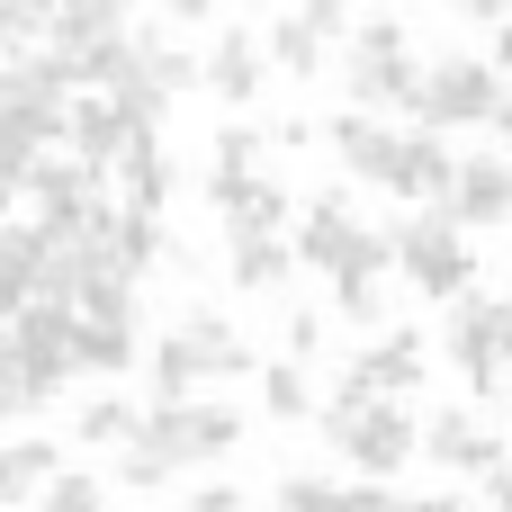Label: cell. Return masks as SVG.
Wrapping results in <instances>:
<instances>
[{
	"label": "cell",
	"instance_id": "obj_1",
	"mask_svg": "<svg viewBox=\"0 0 512 512\" xmlns=\"http://www.w3.org/2000/svg\"><path fill=\"white\" fill-rule=\"evenodd\" d=\"M315 423H324V441H333L360 477H405V459L423 450V423L405 414V396H360V387H342L333 405H315Z\"/></svg>",
	"mask_w": 512,
	"mask_h": 512
},
{
	"label": "cell",
	"instance_id": "obj_2",
	"mask_svg": "<svg viewBox=\"0 0 512 512\" xmlns=\"http://www.w3.org/2000/svg\"><path fill=\"white\" fill-rule=\"evenodd\" d=\"M342 90H351V108H369V117L414 108V90H423L414 36H405L396 18H369V27L351 36V54H342Z\"/></svg>",
	"mask_w": 512,
	"mask_h": 512
},
{
	"label": "cell",
	"instance_id": "obj_3",
	"mask_svg": "<svg viewBox=\"0 0 512 512\" xmlns=\"http://www.w3.org/2000/svg\"><path fill=\"white\" fill-rule=\"evenodd\" d=\"M396 234V270H405V288H423V297H468V279H477V252H468V234H459V216L450 207H423V216H405V225H387Z\"/></svg>",
	"mask_w": 512,
	"mask_h": 512
},
{
	"label": "cell",
	"instance_id": "obj_4",
	"mask_svg": "<svg viewBox=\"0 0 512 512\" xmlns=\"http://www.w3.org/2000/svg\"><path fill=\"white\" fill-rule=\"evenodd\" d=\"M414 117L423 126H495L504 117V72H495V54H441L432 72H423V90H414Z\"/></svg>",
	"mask_w": 512,
	"mask_h": 512
},
{
	"label": "cell",
	"instance_id": "obj_5",
	"mask_svg": "<svg viewBox=\"0 0 512 512\" xmlns=\"http://www.w3.org/2000/svg\"><path fill=\"white\" fill-rule=\"evenodd\" d=\"M144 450H162L171 468H198V459H225L234 441H243V414L234 405H198V396H180V405H144V432H135Z\"/></svg>",
	"mask_w": 512,
	"mask_h": 512
},
{
	"label": "cell",
	"instance_id": "obj_6",
	"mask_svg": "<svg viewBox=\"0 0 512 512\" xmlns=\"http://www.w3.org/2000/svg\"><path fill=\"white\" fill-rule=\"evenodd\" d=\"M450 360L468 369V387L495 405L512 378V297H459V315H450Z\"/></svg>",
	"mask_w": 512,
	"mask_h": 512
},
{
	"label": "cell",
	"instance_id": "obj_7",
	"mask_svg": "<svg viewBox=\"0 0 512 512\" xmlns=\"http://www.w3.org/2000/svg\"><path fill=\"white\" fill-rule=\"evenodd\" d=\"M72 333H81V315H72L63 297H36L27 315H9V360L27 369L36 405H45V396H54V387H63L72 369H81V360H72Z\"/></svg>",
	"mask_w": 512,
	"mask_h": 512
},
{
	"label": "cell",
	"instance_id": "obj_8",
	"mask_svg": "<svg viewBox=\"0 0 512 512\" xmlns=\"http://www.w3.org/2000/svg\"><path fill=\"white\" fill-rule=\"evenodd\" d=\"M27 207H36V234L54 243V234H81L108 198H99V171L81 162V153H45L36 171H27V189H18Z\"/></svg>",
	"mask_w": 512,
	"mask_h": 512
},
{
	"label": "cell",
	"instance_id": "obj_9",
	"mask_svg": "<svg viewBox=\"0 0 512 512\" xmlns=\"http://www.w3.org/2000/svg\"><path fill=\"white\" fill-rule=\"evenodd\" d=\"M162 342L189 360V378H198V387H207V378H261V351H252L225 315H207V306H198V315H180Z\"/></svg>",
	"mask_w": 512,
	"mask_h": 512
},
{
	"label": "cell",
	"instance_id": "obj_10",
	"mask_svg": "<svg viewBox=\"0 0 512 512\" xmlns=\"http://www.w3.org/2000/svg\"><path fill=\"white\" fill-rule=\"evenodd\" d=\"M207 207L225 234H288V189L270 171H207Z\"/></svg>",
	"mask_w": 512,
	"mask_h": 512
},
{
	"label": "cell",
	"instance_id": "obj_11",
	"mask_svg": "<svg viewBox=\"0 0 512 512\" xmlns=\"http://www.w3.org/2000/svg\"><path fill=\"white\" fill-rule=\"evenodd\" d=\"M360 234H369V225H360L351 189H315V198H306V216H297V261H306V270H342Z\"/></svg>",
	"mask_w": 512,
	"mask_h": 512
},
{
	"label": "cell",
	"instance_id": "obj_12",
	"mask_svg": "<svg viewBox=\"0 0 512 512\" xmlns=\"http://www.w3.org/2000/svg\"><path fill=\"white\" fill-rule=\"evenodd\" d=\"M423 333H396L387 324V342H369V351H351V369H342V387H360V396H414L423 387Z\"/></svg>",
	"mask_w": 512,
	"mask_h": 512
},
{
	"label": "cell",
	"instance_id": "obj_13",
	"mask_svg": "<svg viewBox=\"0 0 512 512\" xmlns=\"http://www.w3.org/2000/svg\"><path fill=\"white\" fill-rule=\"evenodd\" d=\"M441 207L459 225H512V153H468Z\"/></svg>",
	"mask_w": 512,
	"mask_h": 512
},
{
	"label": "cell",
	"instance_id": "obj_14",
	"mask_svg": "<svg viewBox=\"0 0 512 512\" xmlns=\"http://www.w3.org/2000/svg\"><path fill=\"white\" fill-rule=\"evenodd\" d=\"M63 144L90 162V171H108V162H126V144H144L126 117H117V99L108 90H72V117H63Z\"/></svg>",
	"mask_w": 512,
	"mask_h": 512
},
{
	"label": "cell",
	"instance_id": "obj_15",
	"mask_svg": "<svg viewBox=\"0 0 512 512\" xmlns=\"http://www.w3.org/2000/svg\"><path fill=\"white\" fill-rule=\"evenodd\" d=\"M450 180H459V162H450L441 126H414V135H396V171H387V189H396V198H414V207L432 198V207H441V198H450Z\"/></svg>",
	"mask_w": 512,
	"mask_h": 512
},
{
	"label": "cell",
	"instance_id": "obj_16",
	"mask_svg": "<svg viewBox=\"0 0 512 512\" xmlns=\"http://www.w3.org/2000/svg\"><path fill=\"white\" fill-rule=\"evenodd\" d=\"M423 450H432V468H459V477H486V468L504 459V441H495L468 405H441V414L423 423Z\"/></svg>",
	"mask_w": 512,
	"mask_h": 512
},
{
	"label": "cell",
	"instance_id": "obj_17",
	"mask_svg": "<svg viewBox=\"0 0 512 512\" xmlns=\"http://www.w3.org/2000/svg\"><path fill=\"white\" fill-rule=\"evenodd\" d=\"M261 72H270V45L252 27H216V54H207V90L225 108H252L261 99Z\"/></svg>",
	"mask_w": 512,
	"mask_h": 512
},
{
	"label": "cell",
	"instance_id": "obj_18",
	"mask_svg": "<svg viewBox=\"0 0 512 512\" xmlns=\"http://www.w3.org/2000/svg\"><path fill=\"white\" fill-rule=\"evenodd\" d=\"M324 144L342 153V171H360V180H378V189H387V171H396V126H387V117L342 108V117H324Z\"/></svg>",
	"mask_w": 512,
	"mask_h": 512
},
{
	"label": "cell",
	"instance_id": "obj_19",
	"mask_svg": "<svg viewBox=\"0 0 512 512\" xmlns=\"http://www.w3.org/2000/svg\"><path fill=\"white\" fill-rule=\"evenodd\" d=\"M45 297V234L36 225H0V324L27 315Z\"/></svg>",
	"mask_w": 512,
	"mask_h": 512
},
{
	"label": "cell",
	"instance_id": "obj_20",
	"mask_svg": "<svg viewBox=\"0 0 512 512\" xmlns=\"http://www.w3.org/2000/svg\"><path fill=\"white\" fill-rule=\"evenodd\" d=\"M135 315H81V333H72V360L90 369V378H117V369H135Z\"/></svg>",
	"mask_w": 512,
	"mask_h": 512
},
{
	"label": "cell",
	"instance_id": "obj_21",
	"mask_svg": "<svg viewBox=\"0 0 512 512\" xmlns=\"http://www.w3.org/2000/svg\"><path fill=\"white\" fill-rule=\"evenodd\" d=\"M288 270H297V243H288V234H234V288L279 297V288H288Z\"/></svg>",
	"mask_w": 512,
	"mask_h": 512
},
{
	"label": "cell",
	"instance_id": "obj_22",
	"mask_svg": "<svg viewBox=\"0 0 512 512\" xmlns=\"http://www.w3.org/2000/svg\"><path fill=\"white\" fill-rule=\"evenodd\" d=\"M54 468H63L54 441H0V512H9V504H36V495L54 486Z\"/></svg>",
	"mask_w": 512,
	"mask_h": 512
},
{
	"label": "cell",
	"instance_id": "obj_23",
	"mask_svg": "<svg viewBox=\"0 0 512 512\" xmlns=\"http://www.w3.org/2000/svg\"><path fill=\"white\" fill-rule=\"evenodd\" d=\"M126 81H144L153 99H180V90H198V81H207V63H198L189 45H162V36H144V45H135V72H126Z\"/></svg>",
	"mask_w": 512,
	"mask_h": 512
},
{
	"label": "cell",
	"instance_id": "obj_24",
	"mask_svg": "<svg viewBox=\"0 0 512 512\" xmlns=\"http://www.w3.org/2000/svg\"><path fill=\"white\" fill-rule=\"evenodd\" d=\"M117 198L135 207V216H162V198H171V162H162V144L144 135V144H126V162H117Z\"/></svg>",
	"mask_w": 512,
	"mask_h": 512
},
{
	"label": "cell",
	"instance_id": "obj_25",
	"mask_svg": "<svg viewBox=\"0 0 512 512\" xmlns=\"http://www.w3.org/2000/svg\"><path fill=\"white\" fill-rule=\"evenodd\" d=\"M144 432V405L135 396H90L81 414H72V441H90V450H126Z\"/></svg>",
	"mask_w": 512,
	"mask_h": 512
},
{
	"label": "cell",
	"instance_id": "obj_26",
	"mask_svg": "<svg viewBox=\"0 0 512 512\" xmlns=\"http://www.w3.org/2000/svg\"><path fill=\"white\" fill-rule=\"evenodd\" d=\"M261 45H270V63H279L288 81H315V72H324V45H333V36H324L315 18H279Z\"/></svg>",
	"mask_w": 512,
	"mask_h": 512
},
{
	"label": "cell",
	"instance_id": "obj_27",
	"mask_svg": "<svg viewBox=\"0 0 512 512\" xmlns=\"http://www.w3.org/2000/svg\"><path fill=\"white\" fill-rule=\"evenodd\" d=\"M261 414H270V423H306V414H315L306 360H261Z\"/></svg>",
	"mask_w": 512,
	"mask_h": 512
},
{
	"label": "cell",
	"instance_id": "obj_28",
	"mask_svg": "<svg viewBox=\"0 0 512 512\" xmlns=\"http://www.w3.org/2000/svg\"><path fill=\"white\" fill-rule=\"evenodd\" d=\"M279 512H360V486H333V477H279Z\"/></svg>",
	"mask_w": 512,
	"mask_h": 512
},
{
	"label": "cell",
	"instance_id": "obj_29",
	"mask_svg": "<svg viewBox=\"0 0 512 512\" xmlns=\"http://www.w3.org/2000/svg\"><path fill=\"white\" fill-rule=\"evenodd\" d=\"M126 9H135V0H63L54 36H117V27H126Z\"/></svg>",
	"mask_w": 512,
	"mask_h": 512
},
{
	"label": "cell",
	"instance_id": "obj_30",
	"mask_svg": "<svg viewBox=\"0 0 512 512\" xmlns=\"http://www.w3.org/2000/svg\"><path fill=\"white\" fill-rule=\"evenodd\" d=\"M270 153V126H216V162L207 171H261Z\"/></svg>",
	"mask_w": 512,
	"mask_h": 512
},
{
	"label": "cell",
	"instance_id": "obj_31",
	"mask_svg": "<svg viewBox=\"0 0 512 512\" xmlns=\"http://www.w3.org/2000/svg\"><path fill=\"white\" fill-rule=\"evenodd\" d=\"M171 477H180V468H171L162 450H144V441L117 450V486H126V495H153V486H171Z\"/></svg>",
	"mask_w": 512,
	"mask_h": 512
},
{
	"label": "cell",
	"instance_id": "obj_32",
	"mask_svg": "<svg viewBox=\"0 0 512 512\" xmlns=\"http://www.w3.org/2000/svg\"><path fill=\"white\" fill-rule=\"evenodd\" d=\"M333 306H342L360 333H387V288H378V279H369V288H333Z\"/></svg>",
	"mask_w": 512,
	"mask_h": 512
},
{
	"label": "cell",
	"instance_id": "obj_33",
	"mask_svg": "<svg viewBox=\"0 0 512 512\" xmlns=\"http://www.w3.org/2000/svg\"><path fill=\"white\" fill-rule=\"evenodd\" d=\"M36 512H99V486H90V477H54V486L36 495Z\"/></svg>",
	"mask_w": 512,
	"mask_h": 512
},
{
	"label": "cell",
	"instance_id": "obj_34",
	"mask_svg": "<svg viewBox=\"0 0 512 512\" xmlns=\"http://www.w3.org/2000/svg\"><path fill=\"white\" fill-rule=\"evenodd\" d=\"M279 333H288V360H315V351H324V315H306V306H288Z\"/></svg>",
	"mask_w": 512,
	"mask_h": 512
},
{
	"label": "cell",
	"instance_id": "obj_35",
	"mask_svg": "<svg viewBox=\"0 0 512 512\" xmlns=\"http://www.w3.org/2000/svg\"><path fill=\"white\" fill-rule=\"evenodd\" d=\"M351 9H360V0H297V18H315L324 36H351Z\"/></svg>",
	"mask_w": 512,
	"mask_h": 512
},
{
	"label": "cell",
	"instance_id": "obj_36",
	"mask_svg": "<svg viewBox=\"0 0 512 512\" xmlns=\"http://www.w3.org/2000/svg\"><path fill=\"white\" fill-rule=\"evenodd\" d=\"M360 512H414V504H405L387 477H360Z\"/></svg>",
	"mask_w": 512,
	"mask_h": 512
},
{
	"label": "cell",
	"instance_id": "obj_37",
	"mask_svg": "<svg viewBox=\"0 0 512 512\" xmlns=\"http://www.w3.org/2000/svg\"><path fill=\"white\" fill-rule=\"evenodd\" d=\"M180 512H243L234 486H198V495H180Z\"/></svg>",
	"mask_w": 512,
	"mask_h": 512
},
{
	"label": "cell",
	"instance_id": "obj_38",
	"mask_svg": "<svg viewBox=\"0 0 512 512\" xmlns=\"http://www.w3.org/2000/svg\"><path fill=\"white\" fill-rule=\"evenodd\" d=\"M450 9H459L468 27H504V18H512V0H450Z\"/></svg>",
	"mask_w": 512,
	"mask_h": 512
},
{
	"label": "cell",
	"instance_id": "obj_39",
	"mask_svg": "<svg viewBox=\"0 0 512 512\" xmlns=\"http://www.w3.org/2000/svg\"><path fill=\"white\" fill-rule=\"evenodd\" d=\"M486 512H512V459H495V468H486Z\"/></svg>",
	"mask_w": 512,
	"mask_h": 512
},
{
	"label": "cell",
	"instance_id": "obj_40",
	"mask_svg": "<svg viewBox=\"0 0 512 512\" xmlns=\"http://www.w3.org/2000/svg\"><path fill=\"white\" fill-rule=\"evenodd\" d=\"M162 18H171V27H207V18H216V0H162Z\"/></svg>",
	"mask_w": 512,
	"mask_h": 512
},
{
	"label": "cell",
	"instance_id": "obj_41",
	"mask_svg": "<svg viewBox=\"0 0 512 512\" xmlns=\"http://www.w3.org/2000/svg\"><path fill=\"white\" fill-rule=\"evenodd\" d=\"M495 72H504V81H512V18H504V27H495Z\"/></svg>",
	"mask_w": 512,
	"mask_h": 512
},
{
	"label": "cell",
	"instance_id": "obj_42",
	"mask_svg": "<svg viewBox=\"0 0 512 512\" xmlns=\"http://www.w3.org/2000/svg\"><path fill=\"white\" fill-rule=\"evenodd\" d=\"M414 512H477V504H459V495H423Z\"/></svg>",
	"mask_w": 512,
	"mask_h": 512
},
{
	"label": "cell",
	"instance_id": "obj_43",
	"mask_svg": "<svg viewBox=\"0 0 512 512\" xmlns=\"http://www.w3.org/2000/svg\"><path fill=\"white\" fill-rule=\"evenodd\" d=\"M495 144H504V153H512V99H504V117H495Z\"/></svg>",
	"mask_w": 512,
	"mask_h": 512
},
{
	"label": "cell",
	"instance_id": "obj_44",
	"mask_svg": "<svg viewBox=\"0 0 512 512\" xmlns=\"http://www.w3.org/2000/svg\"><path fill=\"white\" fill-rule=\"evenodd\" d=\"M504 297H512V279H504Z\"/></svg>",
	"mask_w": 512,
	"mask_h": 512
}]
</instances>
